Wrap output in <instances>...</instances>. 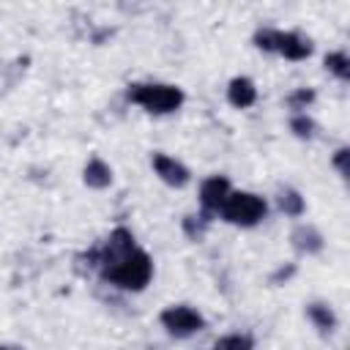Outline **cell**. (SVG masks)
I'll list each match as a JSON object with an SVG mask.
<instances>
[{
  "label": "cell",
  "instance_id": "1",
  "mask_svg": "<svg viewBox=\"0 0 350 350\" xmlns=\"http://www.w3.org/2000/svg\"><path fill=\"white\" fill-rule=\"evenodd\" d=\"M150 273H153V262L142 249H131L118 262L104 268V276L123 290H142L150 282Z\"/></svg>",
  "mask_w": 350,
  "mask_h": 350
},
{
  "label": "cell",
  "instance_id": "2",
  "mask_svg": "<svg viewBox=\"0 0 350 350\" xmlns=\"http://www.w3.org/2000/svg\"><path fill=\"white\" fill-rule=\"evenodd\" d=\"M265 211H268V205H265L262 197H257V194H252V191H230V197L224 200V205H221L219 213H221L224 221H230V224L254 227L257 221L265 219Z\"/></svg>",
  "mask_w": 350,
  "mask_h": 350
},
{
  "label": "cell",
  "instance_id": "3",
  "mask_svg": "<svg viewBox=\"0 0 350 350\" xmlns=\"http://www.w3.org/2000/svg\"><path fill=\"white\" fill-rule=\"evenodd\" d=\"M129 98L134 104H139L148 112L164 115V112H175L183 104V93L172 85H131L129 88Z\"/></svg>",
  "mask_w": 350,
  "mask_h": 350
},
{
  "label": "cell",
  "instance_id": "4",
  "mask_svg": "<svg viewBox=\"0 0 350 350\" xmlns=\"http://www.w3.org/2000/svg\"><path fill=\"white\" fill-rule=\"evenodd\" d=\"M161 325L172 336H191V334H197L205 325V320H202V314L197 309L180 304V306H167L161 312Z\"/></svg>",
  "mask_w": 350,
  "mask_h": 350
},
{
  "label": "cell",
  "instance_id": "5",
  "mask_svg": "<svg viewBox=\"0 0 350 350\" xmlns=\"http://www.w3.org/2000/svg\"><path fill=\"white\" fill-rule=\"evenodd\" d=\"M271 52H279V55H284L287 60H304V57H309L312 44H309L306 38H301L298 33L273 30V33H271Z\"/></svg>",
  "mask_w": 350,
  "mask_h": 350
},
{
  "label": "cell",
  "instance_id": "6",
  "mask_svg": "<svg viewBox=\"0 0 350 350\" xmlns=\"http://www.w3.org/2000/svg\"><path fill=\"white\" fill-rule=\"evenodd\" d=\"M230 197V180L224 175H211L200 186V202L205 211H221L224 200Z\"/></svg>",
  "mask_w": 350,
  "mask_h": 350
},
{
  "label": "cell",
  "instance_id": "7",
  "mask_svg": "<svg viewBox=\"0 0 350 350\" xmlns=\"http://www.w3.org/2000/svg\"><path fill=\"white\" fill-rule=\"evenodd\" d=\"M150 164H153L156 175H159L164 183H170V186H178V189L189 183V170H186L180 161H175L172 156H167V153H153Z\"/></svg>",
  "mask_w": 350,
  "mask_h": 350
},
{
  "label": "cell",
  "instance_id": "8",
  "mask_svg": "<svg viewBox=\"0 0 350 350\" xmlns=\"http://www.w3.org/2000/svg\"><path fill=\"white\" fill-rule=\"evenodd\" d=\"M131 249H137V246H134V235H131L126 227L112 230V235H109V241H107V249H104V254H101V265L107 268V265L118 262V260H120L123 254H129Z\"/></svg>",
  "mask_w": 350,
  "mask_h": 350
},
{
  "label": "cell",
  "instance_id": "9",
  "mask_svg": "<svg viewBox=\"0 0 350 350\" xmlns=\"http://www.w3.org/2000/svg\"><path fill=\"white\" fill-rule=\"evenodd\" d=\"M227 98H230L232 107H241V109H243V107H252L254 98H257V88H254L252 79L235 77V79L230 82V88H227Z\"/></svg>",
  "mask_w": 350,
  "mask_h": 350
},
{
  "label": "cell",
  "instance_id": "10",
  "mask_svg": "<svg viewBox=\"0 0 350 350\" xmlns=\"http://www.w3.org/2000/svg\"><path fill=\"white\" fill-rule=\"evenodd\" d=\"M82 178H85V183H88V186H93V189H104V186H109V183H112V170H109V164H107V161H101L98 156H93V159L85 164Z\"/></svg>",
  "mask_w": 350,
  "mask_h": 350
},
{
  "label": "cell",
  "instance_id": "11",
  "mask_svg": "<svg viewBox=\"0 0 350 350\" xmlns=\"http://www.w3.org/2000/svg\"><path fill=\"white\" fill-rule=\"evenodd\" d=\"M293 243L298 252H306V254H314L323 249V235L312 227V224H301L295 232H293Z\"/></svg>",
  "mask_w": 350,
  "mask_h": 350
},
{
  "label": "cell",
  "instance_id": "12",
  "mask_svg": "<svg viewBox=\"0 0 350 350\" xmlns=\"http://www.w3.org/2000/svg\"><path fill=\"white\" fill-rule=\"evenodd\" d=\"M306 314H309V320H312L320 331H331V328L336 325V317H334L331 306H325V304H309V306H306Z\"/></svg>",
  "mask_w": 350,
  "mask_h": 350
},
{
  "label": "cell",
  "instance_id": "13",
  "mask_svg": "<svg viewBox=\"0 0 350 350\" xmlns=\"http://www.w3.org/2000/svg\"><path fill=\"white\" fill-rule=\"evenodd\" d=\"M279 208L287 216H301L304 213V197L295 189H282L279 191Z\"/></svg>",
  "mask_w": 350,
  "mask_h": 350
},
{
  "label": "cell",
  "instance_id": "14",
  "mask_svg": "<svg viewBox=\"0 0 350 350\" xmlns=\"http://www.w3.org/2000/svg\"><path fill=\"white\" fill-rule=\"evenodd\" d=\"M325 68H328L331 74H336L339 79H347V77H350V60H347L345 52H331V55H325Z\"/></svg>",
  "mask_w": 350,
  "mask_h": 350
},
{
  "label": "cell",
  "instance_id": "15",
  "mask_svg": "<svg viewBox=\"0 0 350 350\" xmlns=\"http://www.w3.org/2000/svg\"><path fill=\"white\" fill-rule=\"evenodd\" d=\"M213 350H252V339L243 334H227L213 342Z\"/></svg>",
  "mask_w": 350,
  "mask_h": 350
},
{
  "label": "cell",
  "instance_id": "16",
  "mask_svg": "<svg viewBox=\"0 0 350 350\" xmlns=\"http://www.w3.org/2000/svg\"><path fill=\"white\" fill-rule=\"evenodd\" d=\"M290 129L298 134V137H314V120L312 118H306V115H295L293 120H290Z\"/></svg>",
  "mask_w": 350,
  "mask_h": 350
},
{
  "label": "cell",
  "instance_id": "17",
  "mask_svg": "<svg viewBox=\"0 0 350 350\" xmlns=\"http://www.w3.org/2000/svg\"><path fill=\"white\" fill-rule=\"evenodd\" d=\"M312 101H314V93H312V90H306V88L295 90V93L287 98V104H290L293 109H306V104H312Z\"/></svg>",
  "mask_w": 350,
  "mask_h": 350
},
{
  "label": "cell",
  "instance_id": "18",
  "mask_svg": "<svg viewBox=\"0 0 350 350\" xmlns=\"http://www.w3.org/2000/svg\"><path fill=\"white\" fill-rule=\"evenodd\" d=\"M347 156H350V150H347V148H339V150H336V156H334V164H336V170H339V175H342V178H347Z\"/></svg>",
  "mask_w": 350,
  "mask_h": 350
},
{
  "label": "cell",
  "instance_id": "19",
  "mask_svg": "<svg viewBox=\"0 0 350 350\" xmlns=\"http://www.w3.org/2000/svg\"><path fill=\"white\" fill-rule=\"evenodd\" d=\"M0 350H5V347H0Z\"/></svg>",
  "mask_w": 350,
  "mask_h": 350
}]
</instances>
